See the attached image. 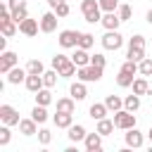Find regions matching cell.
I'll list each match as a JSON object with an SVG mask.
<instances>
[{"mask_svg":"<svg viewBox=\"0 0 152 152\" xmlns=\"http://www.w3.org/2000/svg\"><path fill=\"white\" fill-rule=\"evenodd\" d=\"M24 5H26V0H7V7H10V12H14V10L24 7Z\"/></svg>","mask_w":152,"mask_h":152,"instance_id":"obj_44","label":"cell"},{"mask_svg":"<svg viewBox=\"0 0 152 152\" xmlns=\"http://www.w3.org/2000/svg\"><path fill=\"white\" fill-rule=\"evenodd\" d=\"M17 26H19V24L12 19V12H10L7 2H5V5H0V28H2V36L12 38V36L17 33Z\"/></svg>","mask_w":152,"mask_h":152,"instance_id":"obj_3","label":"cell"},{"mask_svg":"<svg viewBox=\"0 0 152 152\" xmlns=\"http://www.w3.org/2000/svg\"><path fill=\"white\" fill-rule=\"evenodd\" d=\"M116 14H119L121 21H128V19L133 17V10H131V5H124V2H121V5L116 7Z\"/></svg>","mask_w":152,"mask_h":152,"instance_id":"obj_36","label":"cell"},{"mask_svg":"<svg viewBox=\"0 0 152 152\" xmlns=\"http://www.w3.org/2000/svg\"><path fill=\"white\" fill-rule=\"evenodd\" d=\"M133 74H126V71H121L119 69V76H116V83H119V88H131L133 86Z\"/></svg>","mask_w":152,"mask_h":152,"instance_id":"obj_30","label":"cell"},{"mask_svg":"<svg viewBox=\"0 0 152 152\" xmlns=\"http://www.w3.org/2000/svg\"><path fill=\"white\" fill-rule=\"evenodd\" d=\"M17 62H19V57H17L12 50H2V57H0V71H2V74H7L10 69H14V66H17Z\"/></svg>","mask_w":152,"mask_h":152,"instance_id":"obj_11","label":"cell"},{"mask_svg":"<svg viewBox=\"0 0 152 152\" xmlns=\"http://www.w3.org/2000/svg\"><path fill=\"white\" fill-rule=\"evenodd\" d=\"M57 21H59V17L55 14V10H52V12H45V14L40 17V31H43V33H52V31L57 28Z\"/></svg>","mask_w":152,"mask_h":152,"instance_id":"obj_10","label":"cell"},{"mask_svg":"<svg viewBox=\"0 0 152 152\" xmlns=\"http://www.w3.org/2000/svg\"><path fill=\"white\" fill-rule=\"evenodd\" d=\"M38 28H40V21H36V19H31V17H26L21 24H19V33H24V36H36L38 33Z\"/></svg>","mask_w":152,"mask_h":152,"instance_id":"obj_13","label":"cell"},{"mask_svg":"<svg viewBox=\"0 0 152 152\" xmlns=\"http://www.w3.org/2000/svg\"><path fill=\"white\" fill-rule=\"evenodd\" d=\"M57 76H59V71H57V69L43 71V83H45V88H55V86H57Z\"/></svg>","mask_w":152,"mask_h":152,"instance_id":"obj_29","label":"cell"},{"mask_svg":"<svg viewBox=\"0 0 152 152\" xmlns=\"http://www.w3.org/2000/svg\"><path fill=\"white\" fill-rule=\"evenodd\" d=\"M0 121L7 124V126H19V112L12 107V104H0Z\"/></svg>","mask_w":152,"mask_h":152,"instance_id":"obj_7","label":"cell"},{"mask_svg":"<svg viewBox=\"0 0 152 152\" xmlns=\"http://www.w3.org/2000/svg\"><path fill=\"white\" fill-rule=\"evenodd\" d=\"M114 128H116V126H114V119H107V116H104V119H100V121H97V128H95V131H97V133H102V135H109Z\"/></svg>","mask_w":152,"mask_h":152,"instance_id":"obj_28","label":"cell"},{"mask_svg":"<svg viewBox=\"0 0 152 152\" xmlns=\"http://www.w3.org/2000/svg\"><path fill=\"white\" fill-rule=\"evenodd\" d=\"M147 24H152V10H147Z\"/></svg>","mask_w":152,"mask_h":152,"instance_id":"obj_46","label":"cell"},{"mask_svg":"<svg viewBox=\"0 0 152 152\" xmlns=\"http://www.w3.org/2000/svg\"><path fill=\"white\" fill-rule=\"evenodd\" d=\"M71 62H74L76 66H86V64H90V55H88V50H83V48H74Z\"/></svg>","mask_w":152,"mask_h":152,"instance_id":"obj_20","label":"cell"},{"mask_svg":"<svg viewBox=\"0 0 152 152\" xmlns=\"http://www.w3.org/2000/svg\"><path fill=\"white\" fill-rule=\"evenodd\" d=\"M69 95H71L76 102L86 100V97H88V88H86V81H76V83H71V88H69Z\"/></svg>","mask_w":152,"mask_h":152,"instance_id":"obj_16","label":"cell"},{"mask_svg":"<svg viewBox=\"0 0 152 152\" xmlns=\"http://www.w3.org/2000/svg\"><path fill=\"white\" fill-rule=\"evenodd\" d=\"M93 45H95V36H93V33H81V38H78V48L90 50Z\"/></svg>","mask_w":152,"mask_h":152,"instance_id":"obj_34","label":"cell"},{"mask_svg":"<svg viewBox=\"0 0 152 152\" xmlns=\"http://www.w3.org/2000/svg\"><path fill=\"white\" fill-rule=\"evenodd\" d=\"M74 109H76V100H74V97H59V100H57V112H69V114H74Z\"/></svg>","mask_w":152,"mask_h":152,"instance_id":"obj_25","label":"cell"},{"mask_svg":"<svg viewBox=\"0 0 152 152\" xmlns=\"http://www.w3.org/2000/svg\"><path fill=\"white\" fill-rule=\"evenodd\" d=\"M66 131H69L66 135H69V140H71V142H81V140H86V135H88V131H86L81 124H71Z\"/></svg>","mask_w":152,"mask_h":152,"instance_id":"obj_18","label":"cell"},{"mask_svg":"<svg viewBox=\"0 0 152 152\" xmlns=\"http://www.w3.org/2000/svg\"><path fill=\"white\" fill-rule=\"evenodd\" d=\"M31 116H33L38 124H45V121H48V109H45L43 104H36V107L31 109Z\"/></svg>","mask_w":152,"mask_h":152,"instance_id":"obj_31","label":"cell"},{"mask_svg":"<svg viewBox=\"0 0 152 152\" xmlns=\"http://www.w3.org/2000/svg\"><path fill=\"white\" fill-rule=\"evenodd\" d=\"M69 12H71V7H69V2H66V0H64V2H59V5L55 7V14H57L59 19H62V17H66Z\"/></svg>","mask_w":152,"mask_h":152,"instance_id":"obj_40","label":"cell"},{"mask_svg":"<svg viewBox=\"0 0 152 152\" xmlns=\"http://www.w3.org/2000/svg\"><path fill=\"white\" fill-rule=\"evenodd\" d=\"M78 38H81V33L78 31H74V28H64V31H59V45L62 48H78Z\"/></svg>","mask_w":152,"mask_h":152,"instance_id":"obj_8","label":"cell"},{"mask_svg":"<svg viewBox=\"0 0 152 152\" xmlns=\"http://www.w3.org/2000/svg\"><path fill=\"white\" fill-rule=\"evenodd\" d=\"M102 138H104V135L97 133V131H95V133H88L86 140H83L86 150H88V152H100V150H102Z\"/></svg>","mask_w":152,"mask_h":152,"instance_id":"obj_12","label":"cell"},{"mask_svg":"<svg viewBox=\"0 0 152 152\" xmlns=\"http://www.w3.org/2000/svg\"><path fill=\"white\" fill-rule=\"evenodd\" d=\"M10 138H12V133H10V126H7V124H2V126H0V145L5 147V145L10 142Z\"/></svg>","mask_w":152,"mask_h":152,"instance_id":"obj_38","label":"cell"},{"mask_svg":"<svg viewBox=\"0 0 152 152\" xmlns=\"http://www.w3.org/2000/svg\"><path fill=\"white\" fill-rule=\"evenodd\" d=\"M102 66H95V64H86V66H78L76 71V78L78 81H86V83H93V81H100L102 78Z\"/></svg>","mask_w":152,"mask_h":152,"instance_id":"obj_4","label":"cell"},{"mask_svg":"<svg viewBox=\"0 0 152 152\" xmlns=\"http://www.w3.org/2000/svg\"><path fill=\"white\" fill-rule=\"evenodd\" d=\"M100 24L104 26V31H114V28H119L121 19H119V14H116V12H104V14H102V21H100Z\"/></svg>","mask_w":152,"mask_h":152,"instance_id":"obj_17","label":"cell"},{"mask_svg":"<svg viewBox=\"0 0 152 152\" xmlns=\"http://www.w3.org/2000/svg\"><path fill=\"white\" fill-rule=\"evenodd\" d=\"M90 64H95V66H102V69H104V64H107V59H104V55H100V52H95V55H90Z\"/></svg>","mask_w":152,"mask_h":152,"instance_id":"obj_43","label":"cell"},{"mask_svg":"<svg viewBox=\"0 0 152 152\" xmlns=\"http://www.w3.org/2000/svg\"><path fill=\"white\" fill-rule=\"evenodd\" d=\"M114 126L121 128V131L133 128V126H135V114L128 112V109H119V112H114Z\"/></svg>","mask_w":152,"mask_h":152,"instance_id":"obj_5","label":"cell"},{"mask_svg":"<svg viewBox=\"0 0 152 152\" xmlns=\"http://www.w3.org/2000/svg\"><path fill=\"white\" fill-rule=\"evenodd\" d=\"M104 104H107L109 112H119V109H124V100H121L119 95H107V97H104Z\"/></svg>","mask_w":152,"mask_h":152,"instance_id":"obj_26","label":"cell"},{"mask_svg":"<svg viewBox=\"0 0 152 152\" xmlns=\"http://www.w3.org/2000/svg\"><path fill=\"white\" fill-rule=\"evenodd\" d=\"M107 104L104 102H95V104H90V109H88V114H90V119H95V121H100V119H104L107 116Z\"/></svg>","mask_w":152,"mask_h":152,"instance_id":"obj_23","label":"cell"},{"mask_svg":"<svg viewBox=\"0 0 152 152\" xmlns=\"http://www.w3.org/2000/svg\"><path fill=\"white\" fill-rule=\"evenodd\" d=\"M133 93H135V95H150V93H152V88H150V83H147V76H140V78L133 81Z\"/></svg>","mask_w":152,"mask_h":152,"instance_id":"obj_22","label":"cell"},{"mask_svg":"<svg viewBox=\"0 0 152 152\" xmlns=\"http://www.w3.org/2000/svg\"><path fill=\"white\" fill-rule=\"evenodd\" d=\"M24 86H26V90L38 93L40 88H45V83H43V74H28L26 81H24Z\"/></svg>","mask_w":152,"mask_h":152,"instance_id":"obj_15","label":"cell"},{"mask_svg":"<svg viewBox=\"0 0 152 152\" xmlns=\"http://www.w3.org/2000/svg\"><path fill=\"white\" fill-rule=\"evenodd\" d=\"M26 76H28L26 66H24V69H21V66H14V69H10V71H7V83H12V86H19L21 81H26Z\"/></svg>","mask_w":152,"mask_h":152,"instance_id":"obj_14","label":"cell"},{"mask_svg":"<svg viewBox=\"0 0 152 152\" xmlns=\"http://www.w3.org/2000/svg\"><path fill=\"white\" fill-rule=\"evenodd\" d=\"M26 71H28V74H43L45 66H43L40 59H28V62H26Z\"/></svg>","mask_w":152,"mask_h":152,"instance_id":"obj_35","label":"cell"},{"mask_svg":"<svg viewBox=\"0 0 152 152\" xmlns=\"http://www.w3.org/2000/svg\"><path fill=\"white\" fill-rule=\"evenodd\" d=\"M147 138H150V142H152V128H150V131H147Z\"/></svg>","mask_w":152,"mask_h":152,"instance_id":"obj_47","label":"cell"},{"mask_svg":"<svg viewBox=\"0 0 152 152\" xmlns=\"http://www.w3.org/2000/svg\"><path fill=\"white\" fill-rule=\"evenodd\" d=\"M119 5H121L119 0H100V7H102V12H114Z\"/></svg>","mask_w":152,"mask_h":152,"instance_id":"obj_39","label":"cell"},{"mask_svg":"<svg viewBox=\"0 0 152 152\" xmlns=\"http://www.w3.org/2000/svg\"><path fill=\"white\" fill-rule=\"evenodd\" d=\"M33 97H36V104H43V107H48V104L52 102V93H50V88H40L38 93H33Z\"/></svg>","mask_w":152,"mask_h":152,"instance_id":"obj_24","label":"cell"},{"mask_svg":"<svg viewBox=\"0 0 152 152\" xmlns=\"http://www.w3.org/2000/svg\"><path fill=\"white\" fill-rule=\"evenodd\" d=\"M19 131H21V135H33V133H38V121H36L33 116L21 119V121H19Z\"/></svg>","mask_w":152,"mask_h":152,"instance_id":"obj_19","label":"cell"},{"mask_svg":"<svg viewBox=\"0 0 152 152\" xmlns=\"http://www.w3.org/2000/svg\"><path fill=\"white\" fill-rule=\"evenodd\" d=\"M26 17H28V10H26V5H24V7H19V10H14V12H12V19H14V21H17V24H21V21H24V19H26Z\"/></svg>","mask_w":152,"mask_h":152,"instance_id":"obj_37","label":"cell"},{"mask_svg":"<svg viewBox=\"0 0 152 152\" xmlns=\"http://www.w3.org/2000/svg\"><path fill=\"white\" fill-rule=\"evenodd\" d=\"M59 2H64V0H48V5H50V7H52V10H55V7H57V5H59Z\"/></svg>","mask_w":152,"mask_h":152,"instance_id":"obj_45","label":"cell"},{"mask_svg":"<svg viewBox=\"0 0 152 152\" xmlns=\"http://www.w3.org/2000/svg\"><path fill=\"white\" fill-rule=\"evenodd\" d=\"M52 121H55L57 128H69V126L74 124V114H69V112H57V114L52 116Z\"/></svg>","mask_w":152,"mask_h":152,"instance_id":"obj_21","label":"cell"},{"mask_svg":"<svg viewBox=\"0 0 152 152\" xmlns=\"http://www.w3.org/2000/svg\"><path fill=\"white\" fill-rule=\"evenodd\" d=\"M128 48H145V36H140V33H135L131 40H128Z\"/></svg>","mask_w":152,"mask_h":152,"instance_id":"obj_41","label":"cell"},{"mask_svg":"<svg viewBox=\"0 0 152 152\" xmlns=\"http://www.w3.org/2000/svg\"><path fill=\"white\" fill-rule=\"evenodd\" d=\"M124 109H128V112H138L140 109V95H126L124 97Z\"/></svg>","mask_w":152,"mask_h":152,"instance_id":"obj_27","label":"cell"},{"mask_svg":"<svg viewBox=\"0 0 152 152\" xmlns=\"http://www.w3.org/2000/svg\"><path fill=\"white\" fill-rule=\"evenodd\" d=\"M81 12H83L88 24H100L102 14H104L100 7V0H81Z\"/></svg>","mask_w":152,"mask_h":152,"instance_id":"obj_2","label":"cell"},{"mask_svg":"<svg viewBox=\"0 0 152 152\" xmlns=\"http://www.w3.org/2000/svg\"><path fill=\"white\" fill-rule=\"evenodd\" d=\"M100 40H102V48H104V50H119V48L124 45V36L119 33V28L107 31V33H104Z\"/></svg>","mask_w":152,"mask_h":152,"instance_id":"obj_6","label":"cell"},{"mask_svg":"<svg viewBox=\"0 0 152 152\" xmlns=\"http://www.w3.org/2000/svg\"><path fill=\"white\" fill-rule=\"evenodd\" d=\"M126 59L142 62V59H145V48H128V52H126Z\"/></svg>","mask_w":152,"mask_h":152,"instance_id":"obj_32","label":"cell"},{"mask_svg":"<svg viewBox=\"0 0 152 152\" xmlns=\"http://www.w3.org/2000/svg\"><path fill=\"white\" fill-rule=\"evenodd\" d=\"M38 140H40V145H50V140H52V133H50L48 128H40V131H38Z\"/></svg>","mask_w":152,"mask_h":152,"instance_id":"obj_42","label":"cell"},{"mask_svg":"<svg viewBox=\"0 0 152 152\" xmlns=\"http://www.w3.org/2000/svg\"><path fill=\"white\" fill-rule=\"evenodd\" d=\"M138 74L140 76H152V57H145L142 62H138Z\"/></svg>","mask_w":152,"mask_h":152,"instance_id":"obj_33","label":"cell"},{"mask_svg":"<svg viewBox=\"0 0 152 152\" xmlns=\"http://www.w3.org/2000/svg\"><path fill=\"white\" fill-rule=\"evenodd\" d=\"M124 142H126V147H133V150H138V147H142V142H145V138H142V133L133 126V128H128L126 131V135H124Z\"/></svg>","mask_w":152,"mask_h":152,"instance_id":"obj_9","label":"cell"},{"mask_svg":"<svg viewBox=\"0 0 152 152\" xmlns=\"http://www.w3.org/2000/svg\"><path fill=\"white\" fill-rule=\"evenodd\" d=\"M52 69H57L62 78H71V76H76V71H78V66H76V64L71 62V57H66V55H55V57H52Z\"/></svg>","mask_w":152,"mask_h":152,"instance_id":"obj_1","label":"cell"}]
</instances>
